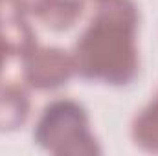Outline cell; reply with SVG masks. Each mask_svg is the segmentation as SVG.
I'll list each match as a JSON object with an SVG mask.
<instances>
[{
    "mask_svg": "<svg viewBox=\"0 0 158 156\" xmlns=\"http://www.w3.org/2000/svg\"><path fill=\"white\" fill-rule=\"evenodd\" d=\"M22 61V77L30 88L39 92L57 90L76 76V64L70 51L57 46H37Z\"/></svg>",
    "mask_w": 158,
    "mask_h": 156,
    "instance_id": "3",
    "label": "cell"
},
{
    "mask_svg": "<svg viewBox=\"0 0 158 156\" xmlns=\"http://www.w3.org/2000/svg\"><path fill=\"white\" fill-rule=\"evenodd\" d=\"M46 2L48 0H7L9 9L24 17H37L46 6Z\"/></svg>",
    "mask_w": 158,
    "mask_h": 156,
    "instance_id": "8",
    "label": "cell"
},
{
    "mask_svg": "<svg viewBox=\"0 0 158 156\" xmlns=\"http://www.w3.org/2000/svg\"><path fill=\"white\" fill-rule=\"evenodd\" d=\"M85 0H48L37 18H40L50 30L64 31L81 18Z\"/></svg>",
    "mask_w": 158,
    "mask_h": 156,
    "instance_id": "6",
    "label": "cell"
},
{
    "mask_svg": "<svg viewBox=\"0 0 158 156\" xmlns=\"http://www.w3.org/2000/svg\"><path fill=\"white\" fill-rule=\"evenodd\" d=\"M96 13L74 44L76 76L112 86L131 84L140 70L138 7L132 0H98Z\"/></svg>",
    "mask_w": 158,
    "mask_h": 156,
    "instance_id": "1",
    "label": "cell"
},
{
    "mask_svg": "<svg viewBox=\"0 0 158 156\" xmlns=\"http://www.w3.org/2000/svg\"><path fill=\"white\" fill-rule=\"evenodd\" d=\"M4 6H9V4H7V0H0V20H2V17H4V13H2Z\"/></svg>",
    "mask_w": 158,
    "mask_h": 156,
    "instance_id": "10",
    "label": "cell"
},
{
    "mask_svg": "<svg viewBox=\"0 0 158 156\" xmlns=\"http://www.w3.org/2000/svg\"><path fill=\"white\" fill-rule=\"evenodd\" d=\"M35 143L59 156H96L101 147L90 130L86 110L72 99H57L44 107L33 130Z\"/></svg>",
    "mask_w": 158,
    "mask_h": 156,
    "instance_id": "2",
    "label": "cell"
},
{
    "mask_svg": "<svg viewBox=\"0 0 158 156\" xmlns=\"http://www.w3.org/2000/svg\"><path fill=\"white\" fill-rule=\"evenodd\" d=\"M0 39L9 50V55L24 59L33 48L39 46L37 33L30 26L28 17L15 11L7 13L0 20Z\"/></svg>",
    "mask_w": 158,
    "mask_h": 156,
    "instance_id": "4",
    "label": "cell"
},
{
    "mask_svg": "<svg viewBox=\"0 0 158 156\" xmlns=\"http://www.w3.org/2000/svg\"><path fill=\"white\" fill-rule=\"evenodd\" d=\"M7 57H11V55H9V50L6 48V44L0 39V74H2V70H4V64H6Z\"/></svg>",
    "mask_w": 158,
    "mask_h": 156,
    "instance_id": "9",
    "label": "cell"
},
{
    "mask_svg": "<svg viewBox=\"0 0 158 156\" xmlns=\"http://www.w3.org/2000/svg\"><path fill=\"white\" fill-rule=\"evenodd\" d=\"M132 140L140 149L158 153V94L136 114L132 121Z\"/></svg>",
    "mask_w": 158,
    "mask_h": 156,
    "instance_id": "7",
    "label": "cell"
},
{
    "mask_svg": "<svg viewBox=\"0 0 158 156\" xmlns=\"http://www.w3.org/2000/svg\"><path fill=\"white\" fill-rule=\"evenodd\" d=\"M30 96L24 86L4 83L0 84V132L20 129L30 116Z\"/></svg>",
    "mask_w": 158,
    "mask_h": 156,
    "instance_id": "5",
    "label": "cell"
}]
</instances>
